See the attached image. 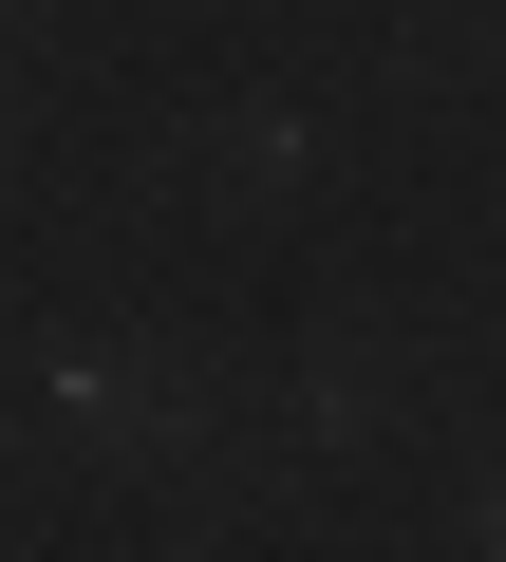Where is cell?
<instances>
[{
  "label": "cell",
  "mask_w": 506,
  "mask_h": 562,
  "mask_svg": "<svg viewBox=\"0 0 506 562\" xmlns=\"http://www.w3.org/2000/svg\"><path fill=\"white\" fill-rule=\"evenodd\" d=\"M38 431H57V450H113V469H206V450H225V394H206L188 357L57 338V357H38Z\"/></svg>",
  "instance_id": "cell-1"
},
{
  "label": "cell",
  "mask_w": 506,
  "mask_h": 562,
  "mask_svg": "<svg viewBox=\"0 0 506 562\" xmlns=\"http://www.w3.org/2000/svg\"><path fill=\"white\" fill-rule=\"evenodd\" d=\"M375 413H394V338H319V357H301V394H282V431H301V450H357Z\"/></svg>",
  "instance_id": "cell-2"
},
{
  "label": "cell",
  "mask_w": 506,
  "mask_h": 562,
  "mask_svg": "<svg viewBox=\"0 0 506 562\" xmlns=\"http://www.w3.org/2000/svg\"><path fill=\"white\" fill-rule=\"evenodd\" d=\"M206 169H225V188H301V113H282V94H263V113H225Z\"/></svg>",
  "instance_id": "cell-3"
},
{
  "label": "cell",
  "mask_w": 506,
  "mask_h": 562,
  "mask_svg": "<svg viewBox=\"0 0 506 562\" xmlns=\"http://www.w3.org/2000/svg\"><path fill=\"white\" fill-rule=\"evenodd\" d=\"M469 543H487V562H506V469H487V506H469Z\"/></svg>",
  "instance_id": "cell-4"
}]
</instances>
